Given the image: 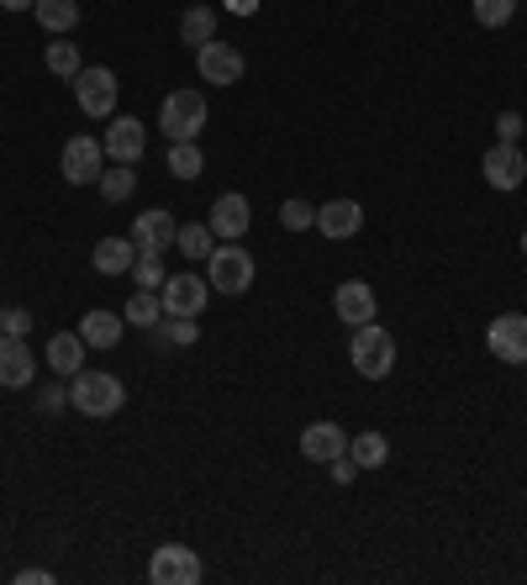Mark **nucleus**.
Wrapping results in <instances>:
<instances>
[{"label": "nucleus", "instance_id": "obj_1", "mask_svg": "<svg viewBox=\"0 0 527 585\" xmlns=\"http://www.w3.org/2000/svg\"><path fill=\"white\" fill-rule=\"evenodd\" d=\"M69 406H75L79 417L101 423V417H116V412L127 406V391H122V380H116V374L79 370V374H69Z\"/></svg>", "mask_w": 527, "mask_h": 585}, {"label": "nucleus", "instance_id": "obj_2", "mask_svg": "<svg viewBox=\"0 0 527 585\" xmlns=\"http://www.w3.org/2000/svg\"><path fill=\"white\" fill-rule=\"evenodd\" d=\"M348 364L365 374V380H385V374L395 370V338L385 327H374V322L354 327V338H348Z\"/></svg>", "mask_w": 527, "mask_h": 585}, {"label": "nucleus", "instance_id": "obj_3", "mask_svg": "<svg viewBox=\"0 0 527 585\" xmlns=\"http://www.w3.org/2000/svg\"><path fill=\"white\" fill-rule=\"evenodd\" d=\"M158 127L169 133V143H195V133L206 127V95L201 90H169L164 111H158Z\"/></svg>", "mask_w": 527, "mask_h": 585}, {"label": "nucleus", "instance_id": "obj_4", "mask_svg": "<svg viewBox=\"0 0 527 585\" xmlns=\"http://www.w3.org/2000/svg\"><path fill=\"white\" fill-rule=\"evenodd\" d=\"M211 291H222V295H243L248 285H254V274H259V265H254V254L248 248H237V243H216L211 248Z\"/></svg>", "mask_w": 527, "mask_h": 585}, {"label": "nucleus", "instance_id": "obj_5", "mask_svg": "<svg viewBox=\"0 0 527 585\" xmlns=\"http://www.w3.org/2000/svg\"><path fill=\"white\" fill-rule=\"evenodd\" d=\"M211 280L201 274H169L164 285H158V301H164V317H201L211 301Z\"/></svg>", "mask_w": 527, "mask_h": 585}, {"label": "nucleus", "instance_id": "obj_6", "mask_svg": "<svg viewBox=\"0 0 527 585\" xmlns=\"http://www.w3.org/2000/svg\"><path fill=\"white\" fill-rule=\"evenodd\" d=\"M101 169H105V143H96L90 133L64 143V180H69V185H96Z\"/></svg>", "mask_w": 527, "mask_h": 585}, {"label": "nucleus", "instance_id": "obj_7", "mask_svg": "<svg viewBox=\"0 0 527 585\" xmlns=\"http://www.w3.org/2000/svg\"><path fill=\"white\" fill-rule=\"evenodd\" d=\"M75 101L85 116H111L116 111V75L96 64V69H79L75 75Z\"/></svg>", "mask_w": 527, "mask_h": 585}, {"label": "nucleus", "instance_id": "obj_8", "mask_svg": "<svg viewBox=\"0 0 527 585\" xmlns=\"http://www.w3.org/2000/svg\"><path fill=\"white\" fill-rule=\"evenodd\" d=\"M148 581L154 585H195L201 581V559H195V549H184V543H164V549H154Z\"/></svg>", "mask_w": 527, "mask_h": 585}, {"label": "nucleus", "instance_id": "obj_9", "mask_svg": "<svg viewBox=\"0 0 527 585\" xmlns=\"http://www.w3.org/2000/svg\"><path fill=\"white\" fill-rule=\"evenodd\" d=\"M485 348L496 353L501 364H527V317H523V312H506V317L491 322Z\"/></svg>", "mask_w": 527, "mask_h": 585}, {"label": "nucleus", "instance_id": "obj_10", "mask_svg": "<svg viewBox=\"0 0 527 585\" xmlns=\"http://www.w3.org/2000/svg\"><path fill=\"white\" fill-rule=\"evenodd\" d=\"M195 69H201V80L206 85H237L243 80V54H237L233 43H201L195 48Z\"/></svg>", "mask_w": 527, "mask_h": 585}, {"label": "nucleus", "instance_id": "obj_11", "mask_svg": "<svg viewBox=\"0 0 527 585\" xmlns=\"http://www.w3.org/2000/svg\"><path fill=\"white\" fill-rule=\"evenodd\" d=\"M480 169H485V185L491 190H517L527 180V159L517 143H496V148L480 159Z\"/></svg>", "mask_w": 527, "mask_h": 585}, {"label": "nucleus", "instance_id": "obj_12", "mask_svg": "<svg viewBox=\"0 0 527 585\" xmlns=\"http://www.w3.org/2000/svg\"><path fill=\"white\" fill-rule=\"evenodd\" d=\"M248 222H254V212H248V195H237V190H227V195H216L211 201V233L222 243H237L243 233H248Z\"/></svg>", "mask_w": 527, "mask_h": 585}, {"label": "nucleus", "instance_id": "obj_13", "mask_svg": "<svg viewBox=\"0 0 527 585\" xmlns=\"http://www.w3.org/2000/svg\"><path fill=\"white\" fill-rule=\"evenodd\" d=\"M105 159L111 164H137L143 159V148H148V133H143V122L137 116H116L111 127H105Z\"/></svg>", "mask_w": 527, "mask_h": 585}, {"label": "nucleus", "instance_id": "obj_14", "mask_svg": "<svg viewBox=\"0 0 527 585\" xmlns=\"http://www.w3.org/2000/svg\"><path fill=\"white\" fill-rule=\"evenodd\" d=\"M175 238H180V222L164 212V206H154V212H137V222H132V243H137V248H148V254H169V248H175Z\"/></svg>", "mask_w": 527, "mask_h": 585}, {"label": "nucleus", "instance_id": "obj_15", "mask_svg": "<svg viewBox=\"0 0 527 585\" xmlns=\"http://www.w3.org/2000/svg\"><path fill=\"white\" fill-rule=\"evenodd\" d=\"M333 312H338L348 327H365V322H374V312H380V295L369 291L365 280H343L338 291H333Z\"/></svg>", "mask_w": 527, "mask_h": 585}, {"label": "nucleus", "instance_id": "obj_16", "mask_svg": "<svg viewBox=\"0 0 527 585\" xmlns=\"http://www.w3.org/2000/svg\"><path fill=\"white\" fill-rule=\"evenodd\" d=\"M32 374H37V359H32L26 338H0V385L5 391H26Z\"/></svg>", "mask_w": 527, "mask_h": 585}, {"label": "nucleus", "instance_id": "obj_17", "mask_svg": "<svg viewBox=\"0 0 527 585\" xmlns=\"http://www.w3.org/2000/svg\"><path fill=\"white\" fill-rule=\"evenodd\" d=\"M359 227H365V206L359 201H327V206H316V233L322 238L343 243V238H354Z\"/></svg>", "mask_w": 527, "mask_h": 585}, {"label": "nucleus", "instance_id": "obj_18", "mask_svg": "<svg viewBox=\"0 0 527 585\" xmlns=\"http://www.w3.org/2000/svg\"><path fill=\"white\" fill-rule=\"evenodd\" d=\"M301 453L312 459V464H333L338 453H348V432L338 423H312L301 432Z\"/></svg>", "mask_w": 527, "mask_h": 585}, {"label": "nucleus", "instance_id": "obj_19", "mask_svg": "<svg viewBox=\"0 0 527 585\" xmlns=\"http://www.w3.org/2000/svg\"><path fill=\"white\" fill-rule=\"evenodd\" d=\"M122 327H127V317H116V312H85L79 338H85V348H116L122 344Z\"/></svg>", "mask_w": 527, "mask_h": 585}, {"label": "nucleus", "instance_id": "obj_20", "mask_svg": "<svg viewBox=\"0 0 527 585\" xmlns=\"http://www.w3.org/2000/svg\"><path fill=\"white\" fill-rule=\"evenodd\" d=\"M48 370L53 374H79L85 370V338H79V333H53L48 338Z\"/></svg>", "mask_w": 527, "mask_h": 585}, {"label": "nucleus", "instance_id": "obj_21", "mask_svg": "<svg viewBox=\"0 0 527 585\" xmlns=\"http://www.w3.org/2000/svg\"><path fill=\"white\" fill-rule=\"evenodd\" d=\"M90 259H96V274H127L132 259H137V243L132 238H101Z\"/></svg>", "mask_w": 527, "mask_h": 585}, {"label": "nucleus", "instance_id": "obj_22", "mask_svg": "<svg viewBox=\"0 0 527 585\" xmlns=\"http://www.w3.org/2000/svg\"><path fill=\"white\" fill-rule=\"evenodd\" d=\"M216 37V11L211 5H190L180 16V43H190V48H201V43H211Z\"/></svg>", "mask_w": 527, "mask_h": 585}, {"label": "nucleus", "instance_id": "obj_23", "mask_svg": "<svg viewBox=\"0 0 527 585\" xmlns=\"http://www.w3.org/2000/svg\"><path fill=\"white\" fill-rule=\"evenodd\" d=\"M348 459H354L359 470H380V464L391 459V443H385V432H359V438L348 443Z\"/></svg>", "mask_w": 527, "mask_h": 585}, {"label": "nucleus", "instance_id": "obj_24", "mask_svg": "<svg viewBox=\"0 0 527 585\" xmlns=\"http://www.w3.org/2000/svg\"><path fill=\"white\" fill-rule=\"evenodd\" d=\"M175 180H201V169H206V154L195 148V143H169V164H164Z\"/></svg>", "mask_w": 527, "mask_h": 585}, {"label": "nucleus", "instance_id": "obj_25", "mask_svg": "<svg viewBox=\"0 0 527 585\" xmlns=\"http://www.w3.org/2000/svg\"><path fill=\"white\" fill-rule=\"evenodd\" d=\"M32 11H37L43 32H69L79 22V0H37Z\"/></svg>", "mask_w": 527, "mask_h": 585}, {"label": "nucleus", "instance_id": "obj_26", "mask_svg": "<svg viewBox=\"0 0 527 585\" xmlns=\"http://www.w3.org/2000/svg\"><path fill=\"white\" fill-rule=\"evenodd\" d=\"M175 248H180L184 259H211V248H216V233H211L206 222H184L180 238H175Z\"/></svg>", "mask_w": 527, "mask_h": 585}, {"label": "nucleus", "instance_id": "obj_27", "mask_svg": "<svg viewBox=\"0 0 527 585\" xmlns=\"http://www.w3.org/2000/svg\"><path fill=\"white\" fill-rule=\"evenodd\" d=\"M122 317H127L132 327H158L164 301H158V291H137V295H127V312H122Z\"/></svg>", "mask_w": 527, "mask_h": 585}, {"label": "nucleus", "instance_id": "obj_28", "mask_svg": "<svg viewBox=\"0 0 527 585\" xmlns=\"http://www.w3.org/2000/svg\"><path fill=\"white\" fill-rule=\"evenodd\" d=\"M132 274H137V291H158V285L169 280V269H164V254H148V248H137V259H132Z\"/></svg>", "mask_w": 527, "mask_h": 585}, {"label": "nucleus", "instance_id": "obj_29", "mask_svg": "<svg viewBox=\"0 0 527 585\" xmlns=\"http://www.w3.org/2000/svg\"><path fill=\"white\" fill-rule=\"evenodd\" d=\"M96 185H101V195H105V201H127V195H132V185H137V169H132V164L101 169V180H96Z\"/></svg>", "mask_w": 527, "mask_h": 585}, {"label": "nucleus", "instance_id": "obj_30", "mask_svg": "<svg viewBox=\"0 0 527 585\" xmlns=\"http://www.w3.org/2000/svg\"><path fill=\"white\" fill-rule=\"evenodd\" d=\"M43 58H48V69L58 75V80H75L79 69H85V64H79V48H75V43H48V54H43Z\"/></svg>", "mask_w": 527, "mask_h": 585}, {"label": "nucleus", "instance_id": "obj_31", "mask_svg": "<svg viewBox=\"0 0 527 585\" xmlns=\"http://www.w3.org/2000/svg\"><path fill=\"white\" fill-rule=\"evenodd\" d=\"M517 16V0H474V22L480 27H506Z\"/></svg>", "mask_w": 527, "mask_h": 585}, {"label": "nucleus", "instance_id": "obj_32", "mask_svg": "<svg viewBox=\"0 0 527 585\" xmlns=\"http://www.w3.org/2000/svg\"><path fill=\"white\" fill-rule=\"evenodd\" d=\"M164 344H180V348H190L201 333H195V317H158V327H154Z\"/></svg>", "mask_w": 527, "mask_h": 585}, {"label": "nucleus", "instance_id": "obj_33", "mask_svg": "<svg viewBox=\"0 0 527 585\" xmlns=\"http://www.w3.org/2000/svg\"><path fill=\"white\" fill-rule=\"evenodd\" d=\"M280 227H285V233H306V227H316V206H306V201L290 195L285 206H280Z\"/></svg>", "mask_w": 527, "mask_h": 585}, {"label": "nucleus", "instance_id": "obj_34", "mask_svg": "<svg viewBox=\"0 0 527 585\" xmlns=\"http://www.w3.org/2000/svg\"><path fill=\"white\" fill-rule=\"evenodd\" d=\"M32 333V312L22 306H0V338H26Z\"/></svg>", "mask_w": 527, "mask_h": 585}, {"label": "nucleus", "instance_id": "obj_35", "mask_svg": "<svg viewBox=\"0 0 527 585\" xmlns=\"http://www.w3.org/2000/svg\"><path fill=\"white\" fill-rule=\"evenodd\" d=\"M64 401H69V391H64V385H43V391H37V412L58 417V412H64Z\"/></svg>", "mask_w": 527, "mask_h": 585}, {"label": "nucleus", "instance_id": "obj_36", "mask_svg": "<svg viewBox=\"0 0 527 585\" xmlns=\"http://www.w3.org/2000/svg\"><path fill=\"white\" fill-rule=\"evenodd\" d=\"M496 133H501V143H517V137H523V116H517V111H501Z\"/></svg>", "mask_w": 527, "mask_h": 585}, {"label": "nucleus", "instance_id": "obj_37", "mask_svg": "<svg viewBox=\"0 0 527 585\" xmlns=\"http://www.w3.org/2000/svg\"><path fill=\"white\" fill-rule=\"evenodd\" d=\"M333 480H338V485H354V480H359V464H354L348 453H338V459H333Z\"/></svg>", "mask_w": 527, "mask_h": 585}, {"label": "nucleus", "instance_id": "obj_38", "mask_svg": "<svg viewBox=\"0 0 527 585\" xmlns=\"http://www.w3.org/2000/svg\"><path fill=\"white\" fill-rule=\"evenodd\" d=\"M16 585H53V570H22Z\"/></svg>", "mask_w": 527, "mask_h": 585}, {"label": "nucleus", "instance_id": "obj_39", "mask_svg": "<svg viewBox=\"0 0 527 585\" xmlns=\"http://www.w3.org/2000/svg\"><path fill=\"white\" fill-rule=\"evenodd\" d=\"M0 5H5V11H32L37 0H0Z\"/></svg>", "mask_w": 527, "mask_h": 585}, {"label": "nucleus", "instance_id": "obj_40", "mask_svg": "<svg viewBox=\"0 0 527 585\" xmlns=\"http://www.w3.org/2000/svg\"><path fill=\"white\" fill-rule=\"evenodd\" d=\"M233 11H243V16H248V11H254V0H233Z\"/></svg>", "mask_w": 527, "mask_h": 585}, {"label": "nucleus", "instance_id": "obj_41", "mask_svg": "<svg viewBox=\"0 0 527 585\" xmlns=\"http://www.w3.org/2000/svg\"><path fill=\"white\" fill-rule=\"evenodd\" d=\"M523 254H527V233H523Z\"/></svg>", "mask_w": 527, "mask_h": 585}]
</instances>
